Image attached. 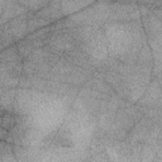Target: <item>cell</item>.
<instances>
[{
  "label": "cell",
  "mask_w": 162,
  "mask_h": 162,
  "mask_svg": "<svg viewBox=\"0 0 162 162\" xmlns=\"http://www.w3.org/2000/svg\"><path fill=\"white\" fill-rule=\"evenodd\" d=\"M49 8H51V10H49V19H51V18H54L53 13L56 11V10H58V9H54V10H53V9H52V5H51V3H49ZM46 11H47V9H42V11H38V13H37V15H38V16H42V18H43Z\"/></svg>",
  "instance_id": "obj_1"
}]
</instances>
